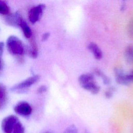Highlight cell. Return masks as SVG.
I'll list each match as a JSON object with an SVG mask.
<instances>
[{
  "label": "cell",
  "mask_w": 133,
  "mask_h": 133,
  "mask_svg": "<svg viewBox=\"0 0 133 133\" xmlns=\"http://www.w3.org/2000/svg\"><path fill=\"white\" fill-rule=\"evenodd\" d=\"M78 83L84 89L96 95L99 92L100 87L97 83L92 74L87 73L81 74L78 77Z\"/></svg>",
  "instance_id": "1"
},
{
  "label": "cell",
  "mask_w": 133,
  "mask_h": 133,
  "mask_svg": "<svg viewBox=\"0 0 133 133\" xmlns=\"http://www.w3.org/2000/svg\"><path fill=\"white\" fill-rule=\"evenodd\" d=\"M19 26L21 28L23 34L26 38H29L32 36L31 30L30 29V28L26 22L23 19L20 23Z\"/></svg>",
  "instance_id": "11"
},
{
  "label": "cell",
  "mask_w": 133,
  "mask_h": 133,
  "mask_svg": "<svg viewBox=\"0 0 133 133\" xmlns=\"http://www.w3.org/2000/svg\"><path fill=\"white\" fill-rule=\"evenodd\" d=\"M22 18L18 12L8 15L5 19L6 22L8 24L12 26L18 27Z\"/></svg>",
  "instance_id": "8"
},
{
  "label": "cell",
  "mask_w": 133,
  "mask_h": 133,
  "mask_svg": "<svg viewBox=\"0 0 133 133\" xmlns=\"http://www.w3.org/2000/svg\"><path fill=\"white\" fill-rule=\"evenodd\" d=\"M114 74L116 83L121 85H128L127 80V73H125L123 70L119 67L115 68L114 70Z\"/></svg>",
  "instance_id": "7"
},
{
  "label": "cell",
  "mask_w": 133,
  "mask_h": 133,
  "mask_svg": "<svg viewBox=\"0 0 133 133\" xmlns=\"http://www.w3.org/2000/svg\"><path fill=\"white\" fill-rule=\"evenodd\" d=\"M10 11L9 8L4 1L0 0V14L3 15H8Z\"/></svg>",
  "instance_id": "14"
},
{
  "label": "cell",
  "mask_w": 133,
  "mask_h": 133,
  "mask_svg": "<svg viewBox=\"0 0 133 133\" xmlns=\"http://www.w3.org/2000/svg\"><path fill=\"white\" fill-rule=\"evenodd\" d=\"M29 54L30 56L33 58H37L38 56V50L36 44L32 42L31 44V47L29 50Z\"/></svg>",
  "instance_id": "15"
},
{
  "label": "cell",
  "mask_w": 133,
  "mask_h": 133,
  "mask_svg": "<svg viewBox=\"0 0 133 133\" xmlns=\"http://www.w3.org/2000/svg\"><path fill=\"white\" fill-rule=\"evenodd\" d=\"M4 48V44L3 42H0V58L3 55Z\"/></svg>",
  "instance_id": "20"
},
{
  "label": "cell",
  "mask_w": 133,
  "mask_h": 133,
  "mask_svg": "<svg viewBox=\"0 0 133 133\" xmlns=\"http://www.w3.org/2000/svg\"><path fill=\"white\" fill-rule=\"evenodd\" d=\"M94 72L97 76H100L102 78L103 81V83L104 85H109L110 84L111 79L108 76H107L105 74H104L100 69L98 68H95L94 70Z\"/></svg>",
  "instance_id": "12"
},
{
  "label": "cell",
  "mask_w": 133,
  "mask_h": 133,
  "mask_svg": "<svg viewBox=\"0 0 133 133\" xmlns=\"http://www.w3.org/2000/svg\"><path fill=\"white\" fill-rule=\"evenodd\" d=\"M47 90V86H45V85H42L41 86H40L38 90H37V91L38 93L39 94H42L43 92H45V91H46Z\"/></svg>",
  "instance_id": "19"
},
{
  "label": "cell",
  "mask_w": 133,
  "mask_h": 133,
  "mask_svg": "<svg viewBox=\"0 0 133 133\" xmlns=\"http://www.w3.org/2000/svg\"><path fill=\"white\" fill-rule=\"evenodd\" d=\"M88 48L96 59L100 60L102 58V52L98 46L95 43H90L89 44Z\"/></svg>",
  "instance_id": "9"
},
{
  "label": "cell",
  "mask_w": 133,
  "mask_h": 133,
  "mask_svg": "<svg viewBox=\"0 0 133 133\" xmlns=\"http://www.w3.org/2000/svg\"><path fill=\"white\" fill-rule=\"evenodd\" d=\"M12 133H24V127L20 121L16 124Z\"/></svg>",
  "instance_id": "16"
},
{
  "label": "cell",
  "mask_w": 133,
  "mask_h": 133,
  "mask_svg": "<svg viewBox=\"0 0 133 133\" xmlns=\"http://www.w3.org/2000/svg\"><path fill=\"white\" fill-rule=\"evenodd\" d=\"M125 57L128 63L133 64V46H130L126 48L125 51Z\"/></svg>",
  "instance_id": "13"
},
{
  "label": "cell",
  "mask_w": 133,
  "mask_h": 133,
  "mask_svg": "<svg viewBox=\"0 0 133 133\" xmlns=\"http://www.w3.org/2000/svg\"><path fill=\"white\" fill-rule=\"evenodd\" d=\"M39 79V76L38 75H33L28 77L23 81L19 83V84L15 85L12 87L11 89L13 90H18L28 88L38 82Z\"/></svg>",
  "instance_id": "6"
},
{
  "label": "cell",
  "mask_w": 133,
  "mask_h": 133,
  "mask_svg": "<svg viewBox=\"0 0 133 133\" xmlns=\"http://www.w3.org/2000/svg\"><path fill=\"white\" fill-rule=\"evenodd\" d=\"M64 133H77V129L74 125H72L66 128Z\"/></svg>",
  "instance_id": "18"
},
{
  "label": "cell",
  "mask_w": 133,
  "mask_h": 133,
  "mask_svg": "<svg viewBox=\"0 0 133 133\" xmlns=\"http://www.w3.org/2000/svg\"><path fill=\"white\" fill-rule=\"evenodd\" d=\"M7 47L9 52L14 56H22L24 53V45L22 41L17 36H9L6 42Z\"/></svg>",
  "instance_id": "2"
},
{
  "label": "cell",
  "mask_w": 133,
  "mask_h": 133,
  "mask_svg": "<svg viewBox=\"0 0 133 133\" xmlns=\"http://www.w3.org/2000/svg\"><path fill=\"white\" fill-rule=\"evenodd\" d=\"M14 110L17 114L23 116L30 115L32 111L30 104L24 101L18 102L14 107Z\"/></svg>",
  "instance_id": "5"
},
{
  "label": "cell",
  "mask_w": 133,
  "mask_h": 133,
  "mask_svg": "<svg viewBox=\"0 0 133 133\" xmlns=\"http://www.w3.org/2000/svg\"><path fill=\"white\" fill-rule=\"evenodd\" d=\"M3 62L1 58H0V73H1L3 70Z\"/></svg>",
  "instance_id": "22"
},
{
  "label": "cell",
  "mask_w": 133,
  "mask_h": 133,
  "mask_svg": "<svg viewBox=\"0 0 133 133\" xmlns=\"http://www.w3.org/2000/svg\"><path fill=\"white\" fill-rule=\"evenodd\" d=\"M19 121L18 117L14 115L5 117L3 119L1 123L2 130L4 133H12L16 124Z\"/></svg>",
  "instance_id": "3"
},
{
  "label": "cell",
  "mask_w": 133,
  "mask_h": 133,
  "mask_svg": "<svg viewBox=\"0 0 133 133\" xmlns=\"http://www.w3.org/2000/svg\"><path fill=\"white\" fill-rule=\"evenodd\" d=\"M45 8V5L43 4H39L32 8L29 12V19L32 23L37 22L42 17L43 11Z\"/></svg>",
  "instance_id": "4"
},
{
  "label": "cell",
  "mask_w": 133,
  "mask_h": 133,
  "mask_svg": "<svg viewBox=\"0 0 133 133\" xmlns=\"http://www.w3.org/2000/svg\"><path fill=\"white\" fill-rule=\"evenodd\" d=\"M115 91V88L113 87H110L104 92V96L107 98H111L113 95V92Z\"/></svg>",
  "instance_id": "17"
},
{
  "label": "cell",
  "mask_w": 133,
  "mask_h": 133,
  "mask_svg": "<svg viewBox=\"0 0 133 133\" xmlns=\"http://www.w3.org/2000/svg\"><path fill=\"white\" fill-rule=\"evenodd\" d=\"M7 101V91L6 86L0 83V110L2 109Z\"/></svg>",
  "instance_id": "10"
},
{
  "label": "cell",
  "mask_w": 133,
  "mask_h": 133,
  "mask_svg": "<svg viewBox=\"0 0 133 133\" xmlns=\"http://www.w3.org/2000/svg\"><path fill=\"white\" fill-rule=\"evenodd\" d=\"M49 33H45L43 35V36H42V40L43 41H46L48 38V37H49Z\"/></svg>",
  "instance_id": "21"
}]
</instances>
